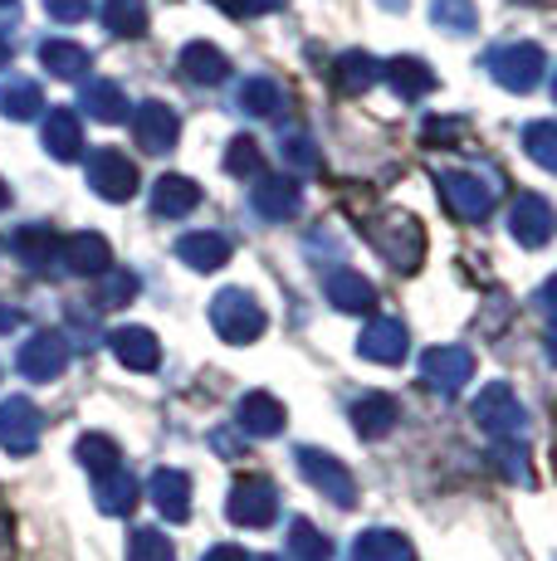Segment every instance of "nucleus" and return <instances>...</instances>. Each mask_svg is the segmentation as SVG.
Wrapping results in <instances>:
<instances>
[{
  "label": "nucleus",
  "instance_id": "nucleus-1",
  "mask_svg": "<svg viewBox=\"0 0 557 561\" xmlns=\"http://www.w3.org/2000/svg\"><path fill=\"white\" fill-rule=\"evenodd\" d=\"M211 328H216L220 342H230V347H250V342L264 337L270 318H264V308L254 304L245 288H220V294L211 298Z\"/></svg>",
  "mask_w": 557,
  "mask_h": 561
},
{
  "label": "nucleus",
  "instance_id": "nucleus-2",
  "mask_svg": "<svg viewBox=\"0 0 557 561\" xmlns=\"http://www.w3.org/2000/svg\"><path fill=\"white\" fill-rule=\"evenodd\" d=\"M298 473H304L308 483H314L318 493H323L333 508H352L357 503V479H352V469L342 459H333L328 449H314V445H304L298 449Z\"/></svg>",
  "mask_w": 557,
  "mask_h": 561
},
{
  "label": "nucleus",
  "instance_id": "nucleus-3",
  "mask_svg": "<svg viewBox=\"0 0 557 561\" xmlns=\"http://www.w3.org/2000/svg\"><path fill=\"white\" fill-rule=\"evenodd\" d=\"M475 420H479V430L495 439H519L523 430H528V410L519 405L509 381H489L485 391L475 396Z\"/></svg>",
  "mask_w": 557,
  "mask_h": 561
},
{
  "label": "nucleus",
  "instance_id": "nucleus-4",
  "mask_svg": "<svg viewBox=\"0 0 557 561\" xmlns=\"http://www.w3.org/2000/svg\"><path fill=\"white\" fill-rule=\"evenodd\" d=\"M489 73H495L499 89L533 93L543 83V73H548V54L538 45H503V49L489 54Z\"/></svg>",
  "mask_w": 557,
  "mask_h": 561
},
{
  "label": "nucleus",
  "instance_id": "nucleus-5",
  "mask_svg": "<svg viewBox=\"0 0 557 561\" xmlns=\"http://www.w3.org/2000/svg\"><path fill=\"white\" fill-rule=\"evenodd\" d=\"M372 244L387 254L391 268H406V274L421 268V259H425V234L411 215H387V220H377L372 225Z\"/></svg>",
  "mask_w": 557,
  "mask_h": 561
},
{
  "label": "nucleus",
  "instance_id": "nucleus-6",
  "mask_svg": "<svg viewBox=\"0 0 557 561\" xmlns=\"http://www.w3.org/2000/svg\"><path fill=\"white\" fill-rule=\"evenodd\" d=\"M225 513H230L235 527H270L278 513V489L270 479H260V473H245V479H235Z\"/></svg>",
  "mask_w": 557,
  "mask_h": 561
},
{
  "label": "nucleus",
  "instance_id": "nucleus-7",
  "mask_svg": "<svg viewBox=\"0 0 557 561\" xmlns=\"http://www.w3.org/2000/svg\"><path fill=\"white\" fill-rule=\"evenodd\" d=\"M435 186H441V201L450 205V215H459L469 225L489 220V210H495V186L479 181L475 171H441Z\"/></svg>",
  "mask_w": 557,
  "mask_h": 561
},
{
  "label": "nucleus",
  "instance_id": "nucleus-8",
  "mask_svg": "<svg viewBox=\"0 0 557 561\" xmlns=\"http://www.w3.org/2000/svg\"><path fill=\"white\" fill-rule=\"evenodd\" d=\"M39 435H45V415H39V405L30 401V396L0 401V449H10V455H35Z\"/></svg>",
  "mask_w": 557,
  "mask_h": 561
},
{
  "label": "nucleus",
  "instance_id": "nucleus-9",
  "mask_svg": "<svg viewBox=\"0 0 557 561\" xmlns=\"http://www.w3.org/2000/svg\"><path fill=\"white\" fill-rule=\"evenodd\" d=\"M89 186H93V196L123 205L137 196V167L127 161V152H117V147H99V152L89 157Z\"/></svg>",
  "mask_w": 557,
  "mask_h": 561
},
{
  "label": "nucleus",
  "instance_id": "nucleus-10",
  "mask_svg": "<svg viewBox=\"0 0 557 561\" xmlns=\"http://www.w3.org/2000/svg\"><path fill=\"white\" fill-rule=\"evenodd\" d=\"M133 137H137V147H143V152H152V157L171 152V147H177V137H181L177 107H167L162 99L137 103L133 107Z\"/></svg>",
  "mask_w": 557,
  "mask_h": 561
},
{
  "label": "nucleus",
  "instance_id": "nucleus-11",
  "mask_svg": "<svg viewBox=\"0 0 557 561\" xmlns=\"http://www.w3.org/2000/svg\"><path fill=\"white\" fill-rule=\"evenodd\" d=\"M15 366L30 381H55V376H64V366H69V337L64 332H35L30 342H20Z\"/></svg>",
  "mask_w": 557,
  "mask_h": 561
},
{
  "label": "nucleus",
  "instance_id": "nucleus-12",
  "mask_svg": "<svg viewBox=\"0 0 557 561\" xmlns=\"http://www.w3.org/2000/svg\"><path fill=\"white\" fill-rule=\"evenodd\" d=\"M469 376H475V357L465 347H431L421 357V381L441 396H459Z\"/></svg>",
  "mask_w": 557,
  "mask_h": 561
},
{
  "label": "nucleus",
  "instance_id": "nucleus-13",
  "mask_svg": "<svg viewBox=\"0 0 557 561\" xmlns=\"http://www.w3.org/2000/svg\"><path fill=\"white\" fill-rule=\"evenodd\" d=\"M59 264L69 268V274H79V278H99V274H109L113 250H109L103 234L79 230V234H69V240H59Z\"/></svg>",
  "mask_w": 557,
  "mask_h": 561
},
{
  "label": "nucleus",
  "instance_id": "nucleus-14",
  "mask_svg": "<svg viewBox=\"0 0 557 561\" xmlns=\"http://www.w3.org/2000/svg\"><path fill=\"white\" fill-rule=\"evenodd\" d=\"M509 234L523 250H543L553 240V205L543 196H519L509 210Z\"/></svg>",
  "mask_w": 557,
  "mask_h": 561
},
{
  "label": "nucleus",
  "instance_id": "nucleus-15",
  "mask_svg": "<svg viewBox=\"0 0 557 561\" xmlns=\"http://www.w3.org/2000/svg\"><path fill=\"white\" fill-rule=\"evenodd\" d=\"M357 352L377 366H396V362H406V352H411V332H406L396 318H377L362 328Z\"/></svg>",
  "mask_w": 557,
  "mask_h": 561
},
{
  "label": "nucleus",
  "instance_id": "nucleus-16",
  "mask_svg": "<svg viewBox=\"0 0 557 561\" xmlns=\"http://www.w3.org/2000/svg\"><path fill=\"white\" fill-rule=\"evenodd\" d=\"M109 352L127 371H157V362H162V342H157L152 328H113Z\"/></svg>",
  "mask_w": 557,
  "mask_h": 561
},
{
  "label": "nucleus",
  "instance_id": "nucleus-17",
  "mask_svg": "<svg viewBox=\"0 0 557 561\" xmlns=\"http://www.w3.org/2000/svg\"><path fill=\"white\" fill-rule=\"evenodd\" d=\"M250 205L264 220H288V215H298V205H304V186H298L294 176H254Z\"/></svg>",
  "mask_w": 557,
  "mask_h": 561
},
{
  "label": "nucleus",
  "instance_id": "nucleus-18",
  "mask_svg": "<svg viewBox=\"0 0 557 561\" xmlns=\"http://www.w3.org/2000/svg\"><path fill=\"white\" fill-rule=\"evenodd\" d=\"M284 420H288L284 405H278L270 391H250V396H240V405H235V425L254 439H274L278 430H284Z\"/></svg>",
  "mask_w": 557,
  "mask_h": 561
},
{
  "label": "nucleus",
  "instance_id": "nucleus-19",
  "mask_svg": "<svg viewBox=\"0 0 557 561\" xmlns=\"http://www.w3.org/2000/svg\"><path fill=\"white\" fill-rule=\"evenodd\" d=\"M45 152L55 161H79L83 157V127H79V113L73 107H49L45 117Z\"/></svg>",
  "mask_w": 557,
  "mask_h": 561
},
{
  "label": "nucleus",
  "instance_id": "nucleus-20",
  "mask_svg": "<svg viewBox=\"0 0 557 561\" xmlns=\"http://www.w3.org/2000/svg\"><path fill=\"white\" fill-rule=\"evenodd\" d=\"M147 493H152L157 513H162L167 523H186L191 517V479L181 469H157L152 483H147Z\"/></svg>",
  "mask_w": 557,
  "mask_h": 561
},
{
  "label": "nucleus",
  "instance_id": "nucleus-21",
  "mask_svg": "<svg viewBox=\"0 0 557 561\" xmlns=\"http://www.w3.org/2000/svg\"><path fill=\"white\" fill-rule=\"evenodd\" d=\"M177 259H181V264H191L196 274H216V268L230 264V240H225V234H216V230L181 234Z\"/></svg>",
  "mask_w": 557,
  "mask_h": 561
},
{
  "label": "nucleus",
  "instance_id": "nucleus-22",
  "mask_svg": "<svg viewBox=\"0 0 557 561\" xmlns=\"http://www.w3.org/2000/svg\"><path fill=\"white\" fill-rule=\"evenodd\" d=\"M201 205V186L191 176H157L152 181V210L167 215V220H181Z\"/></svg>",
  "mask_w": 557,
  "mask_h": 561
},
{
  "label": "nucleus",
  "instance_id": "nucleus-23",
  "mask_svg": "<svg viewBox=\"0 0 557 561\" xmlns=\"http://www.w3.org/2000/svg\"><path fill=\"white\" fill-rule=\"evenodd\" d=\"M181 73H186L191 83H206V89H216V83L230 79V59H225V54H220L216 45L196 39V45L181 49Z\"/></svg>",
  "mask_w": 557,
  "mask_h": 561
},
{
  "label": "nucleus",
  "instance_id": "nucleus-24",
  "mask_svg": "<svg viewBox=\"0 0 557 561\" xmlns=\"http://www.w3.org/2000/svg\"><path fill=\"white\" fill-rule=\"evenodd\" d=\"M328 304L338 312H372L377 288H372L362 274H352V268H333V274H328Z\"/></svg>",
  "mask_w": 557,
  "mask_h": 561
},
{
  "label": "nucleus",
  "instance_id": "nucleus-25",
  "mask_svg": "<svg viewBox=\"0 0 557 561\" xmlns=\"http://www.w3.org/2000/svg\"><path fill=\"white\" fill-rule=\"evenodd\" d=\"M396 420H401V410H396L391 396H362V401L352 405V430H357L362 439H382V435H391Z\"/></svg>",
  "mask_w": 557,
  "mask_h": 561
},
{
  "label": "nucleus",
  "instance_id": "nucleus-26",
  "mask_svg": "<svg viewBox=\"0 0 557 561\" xmlns=\"http://www.w3.org/2000/svg\"><path fill=\"white\" fill-rule=\"evenodd\" d=\"M352 561H416V547L391 527H372L352 542Z\"/></svg>",
  "mask_w": 557,
  "mask_h": 561
},
{
  "label": "nucleus",
  "instance_id": "nucleus-27",
  "mask_svg": "<svg viewBox=\"0 0 557 561\" xmlns=\"http://www.w3.org/2000/svg\"><path fill=\"white\" fill-rule=\"evenodd\" d=\"M39 64H45L55 79H83V73L93 69V54L83 49V45H73V39H45L39 45Z\"/></svg>",
  "mask_w": 557,
  "mask_h": 561
},
{
  "label": "nucleus",
  "instance_id": "nucleus-28",
  "mask_svg": "<svg viewBox=\"0 0 557 561\" xmlns=\"http://www.w3.org/2000/svg\"><path fill=\"white\" fill-rule=\"evenodd\" d=\"M338 89L342 93H367V89H377L382 83V59L377 54H367V49H348L338 59Z\"/></svg>",
  "mask_w": 557,
  "mask_h": 561
},
{
  "label": "nucleus",
  "instance_id": "nucleus-29",
  "mask_svg": "<svg viewBox=\"0 0 557 561\" xmlns=\"http://www.w3.org/2000/svg\"><path fill=\"white\" fill-rule=\"evenodd\" d=\"M83 113L93 117V123H123L127 117V93L117 89L109 79H89L83 83Z\"/></svg>",
  "mask_w": 557,
  "mask_h": 561
},
{
  "label": "nucleus",
  "instance_id": "nucleus-30",
  "mask_svg": "<svg viewBox=\"0 0 557 561\" xmlns=\"http://www.w3.org/2000/svg\"><path fill=\"white\" fill-rule=\"evenodd\" d=\"M39 107H45L39 83H30V79H5L0 83V113H5L10 123H30V117H39Z\"/></svg>",
  "mask_w": 557,
  "mask_h": 561
},
{
  "label": "nucleus",
  "instance_id": "nucleus-31",
  "mask_svg": "<svg viewBox=\"0 0 557 561\" xmlns=\"http://www.w3.org/2000/svg\"><path fill=\"white\" fill-rule=\"evenodd\" d=\"M382 79H391V89L401 93V99H425V93L435 89V73L425 69L421 59H391V64H382Z\"/></svg>",
  "mask_w": 557,
  "mask_h": 561
},
{
  "label": "nucleus",
  "instance_id": "nucleus-32",
  "mask_svg": "<svg viewBox=\"0 0 557 561\" xmlns=\"http://www.w3.org/2000/svg\"><path fill=\"white\" fill-rule=\"evenodd\" d=\"M137 493H143V489H137L133 473L113 469L109 479H99V493H93V499H99V508L109 513V517H127V513L137 508Z\"/></svg>",
  "mask_w": 557,
  "mask_h": 561
},
{
  "label": "nucleus",
  "instance_id": "nucleus-33",
  "mask_svg": "<svg viewBox=\"0 0 557 561\" xmlns=\"http://www.w3.org/2000/svg\"><path fill=\"white\" fill-rule=\"evenodd\" d=\"M73 455H79V463L93 479H109L113 469H123V449H117V439H109V435H83L79 445H73Z\"/></svg>",
  "mask_w": 557,
  "mask_h": 561
},
{
  "label": "nucleus",
  "instance_id": "nucleus-34",
  "mask_svg": "<svg viewBox=\"0 0 557 561\" xmlns=\"http://www.w3.org/2000/svg\"><path fill=\"white\" fill-rule=\"evenodd\" d=\"M103 25L117 39H143L147 35V0H109L103 5Z\"/></svg>",
  "mask_w": 557,
  "mask_h": 561
},
{
  "label": "nucleus",
  "instance_id": "nucleus-35",
  "mask_svg": "<svg viewBox=\"0 0 557 561\" xmlns=\"http://www.w3.org/2000/svg\"><path fill=\"white\" fill-rule=\"evenodd\" d=\"M10 250L25 259L30 268H49V259H59V240H55V230H45V225H30V230H20L15 240H10Z\"/></svg>",
  "mask_w": 557,
  "mask_h": 561
},
{
  "label": "nucleus",
  "instance_id": "nucleus-36",
  "mask_svg": "<svg viewBox=\"0 0 557 561\" xmlns=\"http://www.w3.org/2000/svg\"><path fill=\"white\" fill-rule=\"evenodd\" d=\"M288 552H294L298 561H328L333 557V542H328L308 517H294V527H288Z\"/></svg>",
  "mask_w": 557,
  "mask_h": 561
},
{
  "label": "nucleus",
  "instance_id": "nucleus-37",
  "mask_svg": "<svg viewBox=\"0 0 557 561\" xmlns=\"http://www.w3.org/2000/svg\"><path fill=\"white\" fill-rule=\"evenodd\" d=\"M235 107L250 117H274V107H284V99H278V89L270 79H245L240 93H235Z\"/></svg>",
  "mask_w": 557,
  "mask_h": 561
},
{
  "label": "nucleus",
  "instance_id": "nucleus-38",
  "mask_svg": "<svg viewBox=\"0 0 557 561\" xmlns=\"http://www.w3.org/2000/svg\"><path fill=\"white\" fill-rule=\"evenodd\" d=\"M431 20L450 35H469L479 25V10L475 0H431Z\"/></svg>",
  "mask_w": 557,
  "mask_h": 561
},
{
  "label": "nucleus",
  "instance_id": "nucleus-39",
  "mask_svg": "<svg viewBox=\"0 0 557 561\" xmlns=\"http://www.w3.org/2000/svg\"><path fill=\"white\" fill-rule=\"evenodd\" d=\"M127 561H177V547L157 527H137L133 542H127Z\"/></svg>",
  "mask_w": 557,
  "mask_h": 561
},
{
  "label": "nucleus",
  "instance_id": "nucleus-40",
  "mask_svg": "<svg viewBox=\"0 0 557 561\" xmlns=\"http://www.w3.org/2000/svg\"><path fill=\"white\" fill-rule=\"evenodd\" d=\"M278 157H284V167H294V171H318L323 167V157H318V147H314V137L308 133H284L278 137Z\"/></svg>",
  "mask_w": 557,
  "mask_h": 561
},
{
  "label": "nucleus",
  "instance_id": "nucleus-41",
  "mask_svg": "<svg viewBox=\"0 0 557 561\" xmlns=\"http://www.w3.org/2000/svg\"><path fill=\"white\" fill-rule=\"evenodd\" d=\"M523 147H528V157L538 161L543 171L557 167V127L553 123H528L523 127Z\"/></svg>",
  "mask_w": 557,
  "mask_h": 561
},
{
  "label": "nucleus",
  "instance_id": "nucleus-42",
  "mask_svg": "<svg viewBox=\"0 0 557 561\" xmlns=\"http://www.w3.org/2000/svg\"><path fill=\"white\" fill-rule=\"evenodd\" d=\"M495 463H499V473L509 483H523V489H533V463H528V449H523V445L503 439V445L495 449Z\"/></svg>",
  "mask_w": 557,
  "mask_h": 561
},
{
  "label": "nucleus",
  "instance_id": "nucleus-43",
  "mask_svg": "<svg viewBox=\"0 0 557 561\" xmlns=\"http://www.w3.org/2000/svg\"><path fill=\"white\" fill-rule=\"evenodd\" d=\"M103 288H99V308H123L137 298V274H127V268H109V274H99Z\"/></svg>",
  "mask_w": 557,
  "mask_h": 561
},
{
  "label": "nucleus",
  "instance_id": "nucleus-44",
  "mask_svg": "<svg viewBox=\"0 0 557 561\" xmlns=\"http://www.w3.org/2000/svg\"><path fill=\"white\" fill-rule=\"evenodd\" d=\"M225 171L230 176H260V142L254 137H235L230 147H225Z\"/></svg>",
  "mask_w": 557,
  "mask_h": 561
},
{
  "label": "nucleus",
  "instance_id": "nucleus-45",
  "mask_svg": "<svg viewBox=\"0 0 557 561\" xmlns=\"http://www.w3.org/2000/svg\"><path fill=\"white\" fill-rule=\"evenodd\" d=\"M211 5H220L225 15H235V20H254V15H270V10H278L284 0H211Z\"/></svg>",
  "mask_w": 557,
  "mask_h": 561
},
{
  "label": "nucleus",
  "instance_id": "nucleus-46",
  "mask_svg": "<svg viewBox=\"0 0 557 561\" xmlns=\"http://www.w3.org/2000/svg\"><path fill=\"white\" fill-rule=\"evenodd\" d=\"M45 15H55V20H64V25H69V20H83V15H89V0H45Z\"/></svg>",
  "mask_w": 557,
  "mask_h": 561
},
{
  "label": "nucleus",
  "instance_id": "nucleus-47",
  "mask_svg": "<svg viewBox=\"0 0 557 561\" xmlns=\"http://www.w3.org/2000/svg\"><path fill=\"white\" fill-rule=\"evenodd\" d=\"M201 561H250V552H245V547H235V542H216Z\"/></svg>",
  "mask_w": 557,
  "mask_h": 561
},
{
  "label": "nucleus",
  "instance_id": "nucleus-48",
  "mask_svg": "<svg viewBox=\"0 0 557 561\" xmlns=\"http://www.w3.org/2000/svg\"><path fill=\"white\" fill-rule=\"evenodd\" d=\"M20 328V312L5 304V298H0V332H15Z\"/></svg>",
  "mask_w": 557,
  "mask_h": 561
},
{
  "label": "nucleus",
  "instance_id": "nucleus-49",
  "mask_svg": "<svg viewBox=\"0 0 557 561\" xmlns=\"http://www.w3.org/2000/svg\"><path fill=\"white\" fill-rule=\"evenodd\" d=\"M5 64H10V39L0 35V69H5Z\"/></svg>",
  "mask_w": 557,
  "mask_h": 561
},
{
  "label": "nucleus",
  "instance_id": "nucleus-50",
  "mask_svg": "<svg viewBox=\"0 0 557 561\" xmlns=\"http://www.w3.org/2000/svg\"><path fill=\"white\" fill-rule=\"evenodd\" d=\"M5 205H10V186H5V181H0V210H5Z\"/></svg>",
  "mask_w": 557,
  "mask_h": 561
},
{
  "label": "nucleus",
  "instance_id": "nucleus-51",
  "mask_svg": "<svg viewBox=\"0 0 557 561\" xmlns=\"http://www.w3.org/2000/svg\"><path fill=\"white\" fill-rule=\"evenodd\" d=\"M382 5H387V10H406V0H382Z\"/></svg>",
  "mask_w": 557,
  "mask_h": 561
},
{
  "label": "nucleus",
  "instance_id": "nucleus-52",
  "mask_svg": "<svg viewBox=\"0 0 557 561\" xmlns=\"http://www.w3.org/2000/svg\"><path fill=\"white\" fill-rule=\"evenodd\" d=\"M0 10H15V0H0Z\"/></svg>",
  "mask_w": 557,
  "mask_h": 561
},
{
  "label": "nucleus",
  "instance_id": "nucleus-53",
  "mask_svg": "<svg viewBox=\"0 0 557 561\" xmlns=\"http://www.w3.org/2000/svg\"><path fill=\"white\" fill-rule=\"evenodd\" d=\"M0 542H5V517H0Z\"/></svg>",
  "mask_w": 557,
  "mask_h": 561
},
{
  "label": "nucleus",
  "instance_id": "nucleus-54",
  "mask_svg": "<svg viewBox=\"0 0 557 561\" xmlns=\"http://www.w3.org/2000/svg\"><path fill=\"white\" fill-rule=\"evenodd\" d=\"M264 561H284V557H264Z\"/></svg>",
  "mask_w": 557,
  "mask_h": 561
}]
</instances>
